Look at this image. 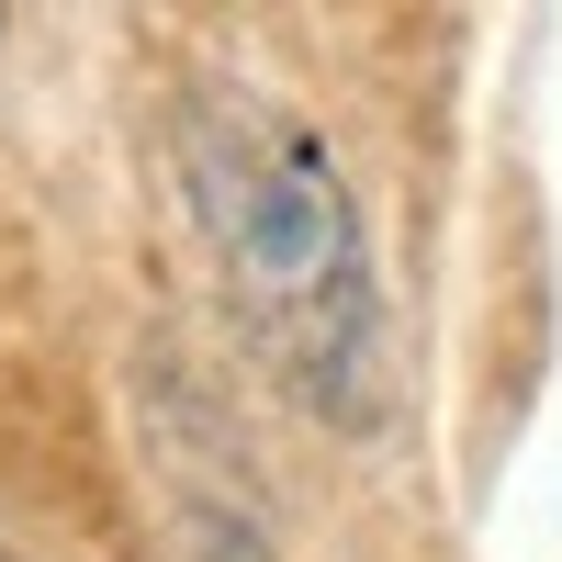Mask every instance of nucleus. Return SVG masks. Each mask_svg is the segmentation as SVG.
<instances>
[{
	"label": "nucleus",
	"instance_id": "nucleus-1",
	"mask_svg": "<svg viewBox=\"0 0 562 562\" xmlns=\"http://www.w3.org/2000/svg\"><path fill=\"white\" fill-rule=\"evenodd\" d=\"M180 203L214 259V293L281 394L326 428L383 416V270L326 135L248 79H192L180 102Z\"/></svg>",
	"mask_w": 562,
	"mask_h": 562
},
{
	"label": "nucleus",
	"instance_id": "nucleus-2",
	"mask_svg": "<svg viewBox=\"0 0 562 562\" xmlns=\"http://www.w3.org/2000/svg\"><path fill=\"white\" fill-rule=\"evenodd\" d=\"M169 562H281L259 518H237V506H180L169 529Z\"/></svg>",
	"mask_w": 562,
	"mask_h": 562
},
{
	"label": "nucleus",
	"instance_id": "nucleus-3",
	"mask_svg": "<svg viewBox=\"0 0 562 562\" xmlns=\"http://www.w3.org/2000/svg\"><path fill=\"white\" fill-rule=\"evenodd\" d=\"M0 562H12V540H0Z\"/></svg>",
	"mask_w": 562,
	"mask_h": 562
},
{
	"label": "nucleus",
	"instance_id": "nucleus-4",
	"mask_svg": "<svg viewBox=\"0 0 562 562\" xmlns=\"http://www.w3.org/2000/svg\"><path fill=\"white\" fill-rule=\"evenodd\" d=\"M0 23H12V12H0Z\"/></svg>",
	"mask_w": 562,
	"mask_h": 562
}]
</instances>
